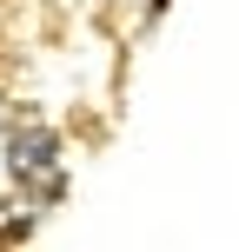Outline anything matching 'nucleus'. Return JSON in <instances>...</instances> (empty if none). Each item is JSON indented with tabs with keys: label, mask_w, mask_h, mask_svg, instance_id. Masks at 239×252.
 <instances>
[{
	"label": "nucleus",
	"mask_w": 239,
	"mask_h": 252,
	"mask_svg": "<svg viewBox=\"0 0 239 252\" xmlns=\"http://www.w3.org/2000/svg\"><path fill=\"white\" fill-rule=\"evenodd\" d=\"M53 159H60V139H53V133H13V146H7L13 173H47Z\"/></svg>",
	"instance_id": "f257e3e1"
},
{
	"label": "nucleus",
	"mask_w": 239,
	"mask_h": 252,
	"mask_svg": "<svg viewBox=\"0 0 239 252\" xmlns=\"http://www.w3.org/2000/svg\"><path fill=\"white\" fill-rule=\"evenodd\" d=\"M166 7H173V0H146V13H166Z\"/></svg>",
	"instance_id": "f03ea898"
}]
</instances>
